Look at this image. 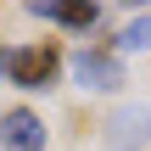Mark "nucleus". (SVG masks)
Wrapping results in <instances>:
<instances>
[{"mask_svg": "<svg viewBox=\"0 0 151 151\" xmlns=\"http://www.w3.org/2000/svg\"><path fill=\"white\" fill-rule=\"evenodd\" d=\"M62 45L56 39H34V45H6L0 50V73H6V84H17V90H28V95H39V90H56V78H62Z\"/></svg>", "mask_w": 151, "mask_h": 151, "instance_id": "nucleus-1", "label": "nucleus"}, {"mask_svg": "<svg viewBox=\"0 0 151 151\" xmlns=\"http://www.w3.org/2000/svg\"><path fill=\"white\" fill-rule=\"evenodd\" d=\"M67 67H73V84H78V90H90V95H112V90H123V84H129L123 56H112L106 45H84V50H73V56H67Z\"/></svg>", "mask_w": 151, "mask_h": 151, "instance_id": "nucleus-2", "label": "nucleus"}, {"mask_svg": "<svg viewBox=\"0 0 151 151\" xmlns=\"http://www.w3.org/2000/svg\"><path fill=\"white\" fill-rule=\"evenodd\" d=\"M0 151H50V129L34 106H6L0 112Z\"/></svg>", "mask_w": 151, "mask_h": 151, "instance_id": "nucleus-3", "label": "nucleus"}, {"mask_svg": "<svg viewBox=\"0 0 151 151\" xmlns=\"http://www.w3.org/2000/svg\"><path fill=\"white\" fill-rule=\"evenodd\" d=\"M101 140H106V151H146L151 146V106H118L101 123Z\"/></svg>", "mask_w": 151, "mask_h": 151, "instance_id": "nucleus-4", "label": "nucleus"}, {"mask_svg": "<svg viewBox=\"0 0 151 151\" xmlns=\"http://www.w3.org/2000/svg\"><path fill=\"white\" fill-rule=\"evenodd\" d=\"M28 17L56 22V28H67V34H90V28L101 22V6H90V0H34Z\"/></svg>", "mask_w": 151, "mask_h": 151, "instance_id": "nucleus-5", "label": "nucleus"}, {"mask_svg": "<svg viewBox=\"0 0 151 151\" xmlns=\"http://www.w3.org/2000/svg\"><path fill=\"white\" fill-rule=\"evenodd\" d=\"M106 50H112V56H123V50H151V11H146V17H134L129 28H118Z\"/></svg>", "mask_w": 151, "mask_h": 151, "instance_id": "nucleus-6", "label": "nucleus"}]
</instances>
